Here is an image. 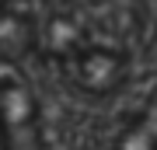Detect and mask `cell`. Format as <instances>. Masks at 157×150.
I'll list each match as a JSON object with an SVG mask.
<instances>
[{
	"mask_svg": "<svg viewBox=\"0 0 157 150\" xmlns=\"http://www.w3.org/2000/svg\"><path fill=\"white\" fill-rule=\"evenodd\" d=\"M147 21V0H56L35 28V42L67 87L108 98L133 77Z\"/></svg>",
	"mask_w": 157,
	"mask_h": 150,
	"instance_id": "1",
	"label": "cell"
},
{
	"mask_svg": "<svg viewBox=\"0 0 157 150\" xmlns=\"http://www.w3.org/2000/svg\"><path fill=\"white\" fill-rule=\"evenodd\" d=\"M108 150H157V94L115 126Z\"/></svg>",
	"mask_w": 157,
	"mask_h": 150,
	"instance_id": "2",
	"label": "cell"
},
{
	"mask_svg": "<svg viewBox=\"0 0 157 150\" xmlns=\"http://www.w3.org/2000/svg\"><path fill=\"white\" fill-rule=\"evenodd\" d=\"M35 14L21 0H0V60H14L35 42Z\"/></svg>",
	"mask_w": 157,
	"mask_h": 150,
	"instance_id": "3",
	"label": "cell"
}]
</instances>
